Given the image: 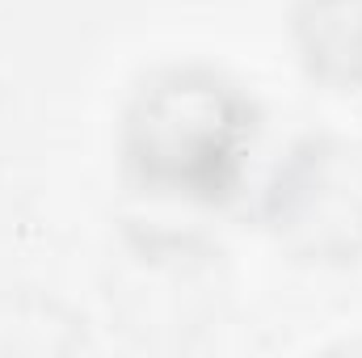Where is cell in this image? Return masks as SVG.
<instances>
[{"label":"cell","instance_id":"6da1fadb","mask_svg":"<svg viewBox=\"0 0 362 358\" xmlns=\"http://www.w3.org/2000/svg\"><path fill=\"white\" fill-rule=\"evenodd\" d=\"M249 135L253 118L236 89L211 76H169L139 97L127 152L144 185L215 202L240 178Z\"/></svg>","mask_w":362,"mask_h":358},{"label":"cell","instance_id":"7a4b0ae2","mask_svg":"<svg viewBox=\"0 0 362 358\" xmlns=\"http://www.w3.org/2000/svg\"><path fill=\"white\" fill-rule=\"evenodd\" d=\"M299 34L316 76L362 89V0H308Z\"/></svg>","mask_w":362,"mask_h":358}]
</instances>
